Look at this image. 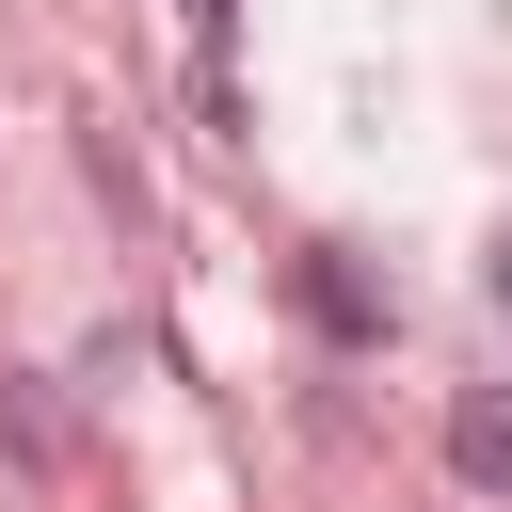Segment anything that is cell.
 <instances>
[{"label":"cell","mask_w":512,"mask_h":512,"mask_svg":"<svg viewBox=\"0 0 512 512\" xmlns=\"http://www.w3.org/2000/svg\"><path fill=\"white\" fill-rule=\"evenodd\" d=\"M448 480L464 496H512V384H464L448 400Z\"/></svg>","instance_id":"cell-1"},{"label":"cell","mask_w":512,"mask_h":512,"mask_svg":"<svg viewBox=\"0 0 512 512\" xmlns=\"http://www.w3.org/2000/svg\"><path fill=\"white\" fill-rule=\"evenodd\" d=\"M304 304H320V336H384V288L352 256H304Z\"/></svg>","instance_id":"cell-2"},{"label":"cell","mask_w":512,"mask_h":512,"mask_svg":"<svg viewBox=\"0 0 512 512\" xmlns=\"http://www.w3.org/2000/svg\"><path fill=\"white\" fill-rule=\"evenodd\" d=\"M224 32H240V0H192V48H208V80H224Z\"/></svg>","instance_id":"cell-3"},{"label":"cell","mask_w":512,"mask_h":512,"mask_svg":"<svg viewBox=\"0 0 512 512\" xmlns=\"http://www.w3.org/2000/svg\"><path fill=\"white\" fill-rule=\"evenodd\" d=\"M480 288H496V320H512V240H496V256H480Z\"/></svg>","instance_id":"cell-4"}]
</instances>
